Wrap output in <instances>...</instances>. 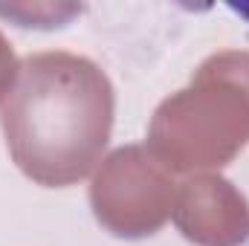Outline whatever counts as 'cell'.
<instances>
[{
	"mask_svg": "<svg viewBox=\"0 0 249 246\" xmlns=\"http://www.w3.org/2000/svg\"><path fill=\"white\" fill-rule=\"evenodd\" d=\"M249 142V53L223 50L200 64L148 124V154L171 174L229 165Z\"/></svg>",
	"mask_w": 249,
	"mask_h": 246,
	"instance_id": "2",
	"label": "cell"
},
{
	"mask_svg": "<svg viewBox=\"0 0 249 246\" xmlns=\"http://www.w3.org/2000/svg\"><path fill=\"white\" fill-rule=\"evenodd\" d=\"M18 67L20 61L15 58V53H12V44L3 38V32H0V102L6 99V93L12 90V84H15V78H18Z\"/></svg>",
	"mask_w": 249,
	"mask_h": 246,
	"instance_id": "5",
	"label": "cell"
},
{
	"mask_svg": "<svg viewBox=\"0 0 249 246\" xmlns=\"http://www.w3.org/2000/svg\"><path fill=\"white\" fill-rule=\"evenodd\" d=\"M177 185L142 145L113 151L90 185L96 220L116 238H148L174 214Z\"/></svg>",
	"mask_w": 249,
	"mask_h": 246,
	"instance_id": "3",
	"label": "cell"
},
{
	"mask_svg": "<svg viewBox=\"0 0 249 246\" xmlns=\"http://www.w3.org/2000/svg\"><path fill=\"white\" fill-rule=\"evenodd\" d=\"M116 116V93L96 61L32 53L0 102V127L15 165L38 185L67 188L102 159Z\"/></svg>",
	"mask_w": 249,
	"mask_h": 246,
	"instance_id": "1",
	"label": "cell"
},
{
	"mask_svg": "<svg viewBox=\"0 0 249 246\" xmlns=\"http://www.w3.org/2000/svg\"><path fill=\"white\" fill-rule=\"evenodd\" d=\"M171 217L197 246H241L249 238L247 197L217 174H194L177 185Z\"/></svg>",
	"mask_w": 249,
	"mask_h": 246,
	"instance_id": "4",
	"label": "cell"
}]
</instances>
